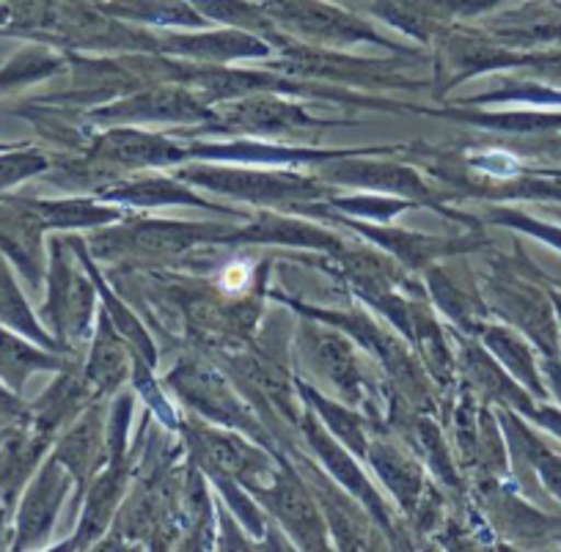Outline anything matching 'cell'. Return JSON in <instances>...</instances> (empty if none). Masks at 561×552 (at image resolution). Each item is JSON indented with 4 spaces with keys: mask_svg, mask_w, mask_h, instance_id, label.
I'll use <instances>...</instances> for the list:
<instances>
[{
    "mask_svg": "<svg viewBox=\"0 0 561 552\" xmlns=\"http://www.w3.org/2000/svg\"><path fill=\"white\" fill-rule=\"evenodd\" d=\"M229 275H231V278H229V286H240L242 284V280H245V269H242V267H237V269H229Z\"/></svg>",
    "mask_w": 561,
    "mask_h": 552,
    "instance_id": "6da1fadb",
    "label": "cell"
}]
</instances>
